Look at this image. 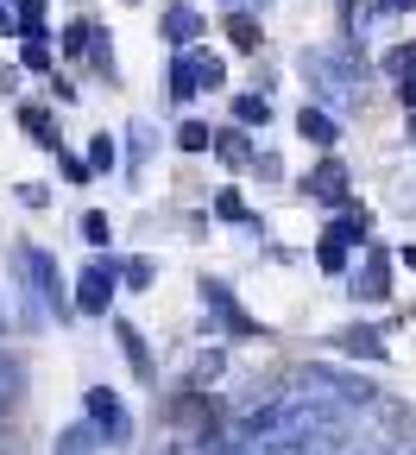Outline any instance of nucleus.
I'll list each match as a JSON object with an SVG mask.
<instances>
[{
	"label": "nucleus",
	"mask_w": 416,
	"mask_h": 455,
	"mask_svg": "<svg viewBox=\"0 0 416 455\" xmlns=\"http://www.w3.org/2000/svg\"><path fill=\"white\" fill-rule=\"evenodd\" d=\"M196 76H202V89H221V83H227V64H221V57H208V51H196Z\"/></svg>",
	"instance_id": "a211bd4d"
},
{
	"label": "nucleus",
	"mask_w": 416,
	"mask_h": 455,
	"mask_svg": "<svg viewBox=\"0 0 416 455\" xmlns=\"http://www.w3.org/2000/svg\"><path fill=\"white\" fill-rule=\"evenodd\" d=\"M26 64H32V70H51V44H44V32L26 38Z\"/></svg>",
	"instance_id": "aec40b11"
},
{
	"label": "nucleus",
	"mask_w": 416,
	"mask_h": 455,
	"mask_svg": "<svg viewBox=\"0 0 416 455\" xmlns=\"http://www.w3.org/2000/svg\"><path fill=\"white\" fill-rule=\"evenodd\" d=\"M379 7H385V13H404V7H416V0H379Z\"/></svg>",
	"instance_id": "c85d7f7f"
},
{
	"label": "nucleus",
	"mask_w": 416,
	"mask_h": 455,
	"mask_svg": "<svg viewBox=\"0 0 416 455\" xmlns=\"http://www.w3.org/2000/svg\"><path fill=\"white\" fill-rule=\"evenodd\" d=\"M341 190H347V171H341V158H328L316 178H310V196H322V203H341Z\"/></svg>",
	"instance_id": "0eeeda50"
},
{
	"label": "nucleus",
	"mask_w": 416,
	"mask_h": 455,
	"mask_svg": "<svg viewBox=\"0 0 416 455\" xmlns=\"http://www.w3.org/2000/svg\"><path fill=\"white\" fill-rule=\"evenodd\" d=\"M303 76L322 83L328 101H360V83H353L347 57H334V51H303Z\"/></svg>",
	"instance_id": "f257e3e1"
},
{
	"label": "nucleus",
	"mask_w": 416,
	"mask_h": 455,
	"mask_svg": "<svg viewBox=\"0 0 416 455\" xmlns=\"http://www.w3.org/2000/svg\"><path fill=\"white\" fill-rule=\"evenodd\" d=\"M20 121H26V133H32L38 146H51V152H57V133H51V114H44V108H20Z\"/></svg>",
	"instance_id": "4468645a"
},
{
	"label": "nucleus",
	"mask_w": 416,
	"mask_h": 455,
	"mask_svg": "<svg viewBox=\"0 0 416 455\" xmlns=\"http://www.w3.org/2000/svg\"><path fill=\"white\" fill-rule=\"evenodd\" d=\"M177 146H184V152H208V146H215V133H208L202 121H184V127H177Z\"/></svg>",
	"instance_id": "f3484780"
},
{
	"label": "nucleus",
	"mask_w": 416,
	"mask_h": 455,
	"mask_svg": "<svg viewBox=\"0 0 416 455\" xmlns=\"http://www.w3.org/2000/svg\"><path fill=\"white\" fill-rule=\"evenodd\" d=\"M164 38H170V44L202 38V13H196V7H164Z\"/></svg>",
	"instance_id": "39448f33"
},
{
	"label": "nucleus",
	"mask_w": 416,
	"mask_h": 455,
	"mask_svg": "<svg viewBox=\"0 0 416 455\" xmlns=\"http://www.w3.org/2000/svg\"><path fill=\"white\" fill-rule=\"evenodd\" d=\"M397 266H410V272H416V247H397Z\"/></svg>",
	"instance_id": "cd10ccee"
},
{
	"label": "nucleus",
	"mask_w": 416,
	"mask_h": 455,
	"mask_svg": "<svg viewBox=\"0 0 416 455\" xmlns=\"http://www.w3.org/2000/svg\"><path fill=\"white\" fill-rule=\"evenodd\" d=\"M233 114H240V127H265V121H271V101H265V95H240V101H233Z\"/></svg>",
	"instance_id": "ddd939ff"
},
{
	"label": "nucleus",
	"mask_w": 416,
	"mask_h": 455,
	"mask_svg": "<svg viewBox=\"0 0 416 455\" xmlns=\"http://www.w3.org/2000/svg\"><path fill=\"white\" fill-rule=\"evenodd\" d=\"M215 158H221V164H253L247 133H215Z\"/></svg>",
	"instance_id": "9d476101"
},
{
	"label": "nucleus",
	"mask_w": 416,
	"mask_h": 455,
	"mask_svg": "<svg viewBox=\"0 0 416 455\" xmlns=\"http://www.w3.org/2000/svg\"><path fill=\"white\" fill-rule=\"evenodd\" d=\"M89 38H95V32H89V26H82V20H76V26H70V32H64V51H70V57H76V51H89Z\"/></svg>",
	"instance_id": "b1692460"
},
{
	"label": "nucleus",
	"mask_w": 416,
	"mask_h": 455,
	"mask_svg": "<svg viewBox=\"0 0 416 455\" xmlns=\"http://www.w3.org/2000/svg\"><path fill=\"white\" fill-rule=\"evenodd\" d=\"M334 341H341V355H366V361H385V341H379V329H341Z\"/></svg>",
	"instance_id": "423d86ee"
},
{
	"label": "nucleus",
	"mask_w": 416,
	"mask_h": 455,
	"mask_svg": "<svg viewBox=\"0 0 416 455\" xmlns=\"http://www.w3.org/2000/svg\"><path fill=\"white\" fill-rule=\"evenodd\" d=\"M360 298H373V304H379V298H391V266H385V253H379V247H373V253H366V266H360Z\"/></svg>",
	"instance_id": "20e7f679"
},
{
	"label": "nucleus",
	"mask_w": 416,
	"mask_h": 455,
	"mask_svg": "<svg viewBox=\"0 0 416 455\" xmlns=\"http://www.w3.org/2000/svg\"><path fill=\"white\" fill-rule=\"evenodd\" d=\"M20 203H26V209H44L51 190H44V184H20Z\"/></svg>",
	"instance_id": "a878e982"
},
{
	"label": "nucleus",
	"mask_w": 416,
	"mask_h": 455,
	"mask_svg": "<svg viewBox=\"0 0 416 455\" xmlns=\"http://www.w3.org/2000/svg\"><path fill=\"white\" fill-rule=\"evenodd\" d=\"M82 241H89V247H107V241H114V221H107L101 209H89V215H82Z\"/></svg>",
	"instance_id": "2eb2a0df"
},
{
	"label": "nucleus",
	"mask_w": 416,
	"mask_h": 455,
	"mask_svg": "<svg viewBox=\"0 0 416 455\" xmlns=\"http://www.w3.org/2000/svg\"><path fill=\"white\" fill-rule=\"evenodd\" d=\"M127 284H133V291H145V284H152V259H127Z\"/></svg>",
	"instance_id": "5701e85b"
},
{
	"label": "nucleus",
	"mask_w": 416,
	"mask_h": 455,
	"mask_svg": "<svg viewBox=\"0 0 416 455\" xmlns=\"http://www.w3.org/2000/svg\"><path fill=\"white\" fill-rule=\"evenodd\" d=\"M296 133H303L310 146H334V121H328L322 108H303V114H296Z\"/></svg>",
	"instance_id": "6e6552de"
},
{
	"label": "nucleus",
	"mask_w": 416,
	"mask_h": 455,
	"mask_svg": "<svg viewBox=\"0 0 416 455\" xmlns=\"http://www.w3.org/2000/svg\"><path fill=\"white\" fill-rule=\"evenodd\" d=\"M410 140H416V108H410Z\"/></svg>",
	"instance_id": "c756f323"
},
{
	"label": "nucleus",
	"mask_w": 416,
	"mask_h": 455,
	"mask_svg": "<svg viewBox=\"0 0 416 455\" xmlns=\"http://www.w3.org/2000/svg\"><path fill=\"white\" fill-rule=\"evenodd\" d=\"M13 83H20V70H7V64H0V95H13Z\"/></svg>",
	"instance_id": "bb28decb"
},
{
	"label": "nucleus",
	"mask_w": 416,
	"mask_h": 455,
	"mask_svg": "<svg viewBox=\"0 0 416 455\" xmlns=\"http://www.w3.org/2000/svg\"><path fill=\"white\" fill-rule=\"evenodd\" d=\"M227 7H233V0H227Z\"/></svg>",
	"instance_id": "2f4dec72"
},
{
	"label": "nucleus",
	"mask_w": 416,
	"mask_h": 455,
	"mask_svg": "<svg viewBox=\"0 0 416 455\" xmlns=\"http://www.w3.org/2000/svg\"><path fill=\"white\" fill-rule=\"evenodd\" d=\"M57 455H95V424H70L57 436Z\"/></svg>",
	"instance_id": "9b49d317"
},
{
	"label": "nucleus",
	"mask_w": 416,
	"mask_h": 455,
	"mask_svg": "<svg viewBox=\"0 0 416 455\" xmlns=\"http://www.w3.org/2000/svg\"><path fill=\"white\" fill-rule=\"evenodd\" d=\"M215 215H227V221H240V215H247V203L233 196V190H221V196H215Z\"/></svg>",
	"instance_id": "4be33fe9"
},
{
	"label": "nucleus",
	"mask_w": 416,
	"mask_h": 455,
	"mask_svg": "<svg viewBox=\"0 0 416 455\" xmlns=\"http://www.w3.org/2000/svg\"><path fill=\"white\" fill-rule=\"evenodd\" d=\"M89 418H95V430H101L114 449H127V443H133V418H127V405H121V398H114L107 386L89 392Z\"/></svg>",
	"instance_id": "f03ea898"
},
{
	"label": "nucleus",
	"mask_w": 416,
	"mask_h": 455,
	"mask_svg": "<svg viewBox=\"0 0 416 455\" xmlns=\"http://www.w3.org/2000/svg\"><path fill=\"white\" fill-rule=\"evenodd\" d=\"M259 7H265V0H259Z\"/></svg>",
	"instance_id": "7c9ffc66"
},
{
	"label": "nucleus",
	"mask_w": 416,
	"mask_h": 455,
	"mask_svg": "<svg viewBox=\"0 0 416 455\" xmlns=\"http://www.w3.org/2000/svg\"><path fill=\"white\" fill-rule=\"evenodd\" d=\"M114 284H121V272L95 259V266L82 272V284H76V304H82L89 316H107V304H114Z\"/></svg>",
	"instance_id": "7ed1b4c3"
},
{
	"label": "nucleus",
	"mask_w": 416,
	"mask_h": 455,
	"mask_svg": "<svg viewBox=\"0 0 416 455\" xmlns=\"http://www.w3.org/2000/svg\"><path fill=\"white\" fill-rule=\"evenodd\" d=\"M227 38H233V51H259V20L253 13H233L227 20Z\"/></svg>",
	"instance_id": "f8f14e48"
},
{
	"label": "nucleus",
	"mask_w": 416,
	"mask_h": 455,
	"mask_svg": "<svg viewBox=\"0 0 416 455\" xmlns=\"http://www.w3.org/2000/svg\"><path fill=\"white\" fill-rule=\"evenodd\" d=\"M89 164H95V171H114V164H121V146H114L107 133H95V146H89Z\"/></svg>",
	"instance_id": "6ab92c4d"
},
{
	"label": "nucleus",
	"mask_w": 416,
	"mask_h": 455,
	"mask_svg": "<svg viewBox=\"0 0 416 455\" xmlns=\"http://www.w3.org/2000/svg\"><path fill=\"white\" fill-rule=\"evenodd\" d=\"M196 89H202V76H196V51H190V57H177V70H170V95L190 101Z\"/></svg>",
	"instance_id": "1a4fd4ad"
},
{
	"label": "nucleus",
	"mask_w": 416,
	"mask_h": 455,
	"mask_svg": "<svg viewBox=\"0 0 416 455\" xmlns=\"http://www.w3.org/2000/svg\"><path fill=\"white\" fill-rule=\"evenodd\" d=\"M121 348H127L133 373H152V361H145V341H139V329H133V323H121Z\"/></svg>",
	"instance_id": "dca6fc26"
},
{
	"label": "nucleus",
	"mask_w": 416,
	"mask_h": 455,
	"mask_svg": "<svg viewBox=\"0 0 416 455\" xmlns=\"http://www.w3.org/2000/svg\"><path fill=\"white\" fill-rule=\"evenodd\" d=\"M316 259H322V266H328V272H341V266H347V247H341V241H328V235H322V253H316Z\"/></svg>",
	"instance_id": "412c9836"
},
{
	"label": "nucleus",
	"mask_w": 416,
	"mask_h": 455,
	"mask_svg": "<svg viewBox=\"0 0 416 455\" xmlns=\"http://www.w3.org/2000/svg\"><path fill=\"white\" fill-rule=\"evenodd\" d=\"M13 392H20V367L0 355V398H13Z\"/></svg>",
	"instance_id": "393cba45"
}]
</instances>
